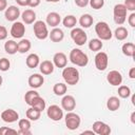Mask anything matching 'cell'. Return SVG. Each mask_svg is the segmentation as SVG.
Wrapping results in <instances>:
<instances>
[{
  "label": "cell",
  "instance_id": "ee69618b",
  "mask_svg": "<svg viewBox=\"0 0 135 135\" xmlns=\"http://www.w3.org/2000/svg\"><path fill=\"white\" fill-rule=\"evenodd\" d=\"M16 2L20 6H28L30 5V0H17Z\"/></svg>",
  "mask_w": 135,
  "mask_h": 135
},
{
  "label": "cell",
  "instance_id": "cb8c5ba5",
  "mask_svg": "<svg viewBox=\"0 0 135 135\" xmlns=\"http://www.w3.org/2000/svg\"><path fill=\"white\" fill-rule=\"evenodd\" d=\"M119 107H120V100H119L118 97L112 96V97H110L108 99V101H107V108L110 111H112V112L117 111L119 109Z\"/></svg>",
  "mask_w": 135,
  "mask_h": 135
},
{
  "label": "cell",
  "instance_id": "7a4b0ae2",
  "mask_svg": "<svg viewBox=\"0 0 135 135\" xmlns=\"http://www.w3.org/2000/svg\"><path fill=\"white\" fill-rule=\"evenodd\" d=\"M70 60L73 64H76L77 66H85L89 62L88 55L80 49H73L70 52Z\"/></svg>",
  "mask_w": 135,
  "mask_h": 135
},
{
  "label": "cell",
  "instance_id": "4316f807",
  "mask_svg": "<svg viewBox=\"0 0 135 135\" xmlns=\"http://www.w3.org/2000/svg\"><path fill=\"white\" fill-rule=\"evenodd\" d=\"M25 115H26V118H27V119L33 120V121H36V120H38V119L40 118V116H41V112L38 111L37 109L31 107V108H28V109L26 110Z\"/></svg>",
  "mask_w": 135,
  "mask_h": 135
},
{
  "label": "cell",
  "instance_id": "ba28073f",
  "mask_svg": "<svg viewBox=\"0 0 135 135\" xmlns=\"http://www.w3.org/2000/svg\"><path fill=\"white\" fill-rule=\"evenodd\" d=\"M46 115L50 119H52L54 121H59L63 118V110L57 104H52L47 108Z\"/></svg>",
  "mask_w": 135,
  "mask_h": 135
},
{
  "label": "cell",
  "instance_id": "4fadbf2b",
  "mask_svg": "<svg viewBox=\"0 0 135 135\" xmlns=\"http://www.w3.org/2000/svg\"><path fill=\"white\" fill-rule=\"evenodd\" d=\"M107 80L108 82L111 84V85H114V86H117V85H120L121 82H122V75L116 71V70H113V71H110L107 75Z\"/></svg>",
  "mask_w": 135,
  "mask_h": 135
},
{
  "label": "cell",
  "instance_id": "836d02e7",
  "mask_svg": "<svg viewBox=\"0 0 135 135\" xmlns=\"http://www.w3.org/2000/svg\"><path fill=\"white\" fill-rule=\"evenodd\" d=\"M62 23H63V25H64L65 27H68V28H73V27L76 25V23H77V19H76V17L73 16V15H68V16H65V17L63 18Z\"/></svg>",
  "mask_w": 135,
  "mask_h": 135
},
{
  "label": "cell",
  "instance_id": "8fae6325",
  "mask_svg": "<svg viewBox=\"0 0 135 135\" xmlns=\"http://www.w3.org/2000/svg\"><path fill=\"white\" fill-rule=\"evenodd\" d=\"M93 131L98 135H109L111 133V128L105 122L97 120L93 123Z\"/></svg>",
  "mask_w": 135,
  "mask_h": 135
},
{
  "label": "cell",
  "instance_id": "f6af8a7d",
  "mask_svg": "<svg viewBox=\"0 0 135 135\" xmlns=\"http://www.w3.org/2000/svg\"><path fill=\"white\" fill-rule=\"evenodd\" d=\"M7 7V1L6 0H0V12L5 11Z\"/></svg>",
  "mask_w": 135,
  "mask_h": 135
},
{
  "label": "cell",
  "instance_id": "d4e9b609",
  "mask_svg": "<svg viewBox=\"0 0 135 135\" xmlns=\"http://www.w3.org/2000/svg\"><path fill=\"white\" fill-rule=\"evenodd\" d=\"M121 51H122L123 55H126L128 57H134L135 56V44L132 42H126L122 45Z\"/></svg>",
  "mask_w": 135,
  "mask_h": 135
},
{
  "label": "cell",
  "instance_id": "f35d334b",
  "mask_svg": "<svg viewBox=\"0 0 135 135\" xmlns=\"http://www.w3.org/2000/svg\"><path fill=\"white\" fill-rule=\"evenodd\" d=\"M8 133H12V134H18L17 133V130H14L12 128H8V127H1L0 128V135H6Z\"/></svg>",
  "mask_w": 135,
  "mask_h": 135
},
{
  "label": "cell",
  "instance_id": "4dcf8cb0",
  "mask_svg": "<svg viewBox=\"0 0 135 135\" xmlns=\"http://www.w3.org/2000/svg\"><path fill=\"white\" fill-rule=\"evenodd\" d=\"M31 46H32V44L28 39H21L18 42V52L21 54H24L31 50Z\"/></svg>",
  "mask_w": 135,
  "mask_h": 135
},
{
  "label": "cell",
  "instance_id": "7402d4cb",
  "mask_svg": "<svg viewBox=\"0 0 135 135\" xmlns=\"http://www.w3.org/2000/svg\"><path fill=\"white\" fill-rule=\"evenodd\" d=\"M39 70L43 75H50L54 72V63L50 60H44L39 63Z\"/></svg>",
  "mask_w": 135,
  "mask_h": 135
},
{
  "label": "cell",
  "instance_id": "7bdbcfd3",
  "mask_svg": "<svg viewBox=\"0 0 135 135\" xmlns=\"http://www.w3.org/2000/svg\"><path fill=\"white\" fill-rule=\"evenodd\" d=\"M128 22H129V24H130L132 27L135 26V13H134V12L129 16V18H128Z\"/></svg>",
  "mask_w": 135,
  "mask_h": 135
},
{
  "label": "cell",
  "instance_id": "2e32d148",
  "mask_svg": "<svg viewBox=\"0 0 135 135\" xmlns=\"http://www.w3.org/2000/svg\"><path fill=\"white\" fill-rule=\"evenodd\" d=\"M18 127H19V130L17 131L18 134L31 135V120L30 119H27V118L19 119Z\"/></svg>",
  "mask_w": 135,
  "mask_h": 135
},
{
  "label": "cell",
  "instance_id": "d6a6232c",
  "mask_svg": "<svg viewBox=\"0 0 135 135\" xmlns=\"http://www.w3.org/2000/svg\"><path fill=\"white\" fill-rule=\"evenodd\" d=\"M102 42L99 38H94V39H91L90 42H89V49L93 52H98L102 49Z\"/></svg>",
  "mask_w": 135,
  "mask_h": 135
},
{
  "label": "cell",
  "instance_id": "ac0fdd59",
  "mask_svg": "<svg viewBox=\"0 0 135 135\" xmlns=\"http://www.w3.org/2000/svg\"><path fill=\"white\" fill-rule=\"evenodd\" d=\"M27 82H28V85H30L32 89H38V88H40V86L43 84L44 78H43V76L40 75V74H33V75H31V76L28 77Z\"/></svg>",
  "mask_w": 135,
  "mask_h": 135
},
{
  "label": "cell",
  "instance_id": "60d3db41",
  "mask_svg": "<svg viewBox=\"0 0 135 135\" xmlns=\"http://www.w3.org/2000/svg\"><path fill=\"white\" fill-rule=\"evenodd\" d=\"M7 35H8V33H7L6 27L3 26V25H0V40L6 39L7 38Z\"/></svg>",
  "mask_w": 135,
  "mask_h": 135
},
{
  "label": "cell",
  "instance_id": "f5cc1de1",
  "mask_svg": "<svg viewBox=\"0 0 135 135\" xmlns=\"http://www.w3.org/2000/svg\"><path fill=\"white\" fill-rule=\"evenodd\" d=\"M15 1H17V0H15Z\"/></svg>",
  "mask_w": 135,
  "mask_h": 135
},
{
  "label": "cell",
  "instance_id": "8d00e7d4",
  "mask_svg": "<svg viewBox=\"0 0 135 135\" xmlns=\"http://www.w3.org/2000/svg\"><path fill=\"white\" fill-rule=\"evenodd\" d=\"M9 66H11V62L7 58L3 57L0 59V71L2 72H6L9 70Z\"/></svg>",
  "mask_w": 135,
  "mask_h": 135
},
{
  "label": "cell",
  "instance_id": "e575fe53",
  "mask_svg": "<svg viewBox=\"0 0 135 135\" xmlns=\"http://www.w3.org/2000/svg\"><path fill=\"white\" fill-rule=\"evenodd\" d=\"M37 96H39V93H38L37 91H35V89L27 91V92L25 93V95H24V100H25V103H26V104H28V105H31L32 101H33V100H34V99H35Z\"/></svg>",
  "mask_w": 135,
  "mask_h": 135
},
{
  "label": "cell",
  "instance_id": "6da1fadb",
  "mask_svg": "<svg viewBox=\"0 0 135 135\" xmlns=\"http://www.w3.org/2000/svg\"><path fill=\"white\" fill-rule=\"evenodd\" d=\"M62 78L69 85H75L78 83L80 75L79 71L74 66H64L62 71Z\"/></svg>",
  "mask_w": 135,
  "mask_h": 135
},
{
  "label": "cell",
  "instance_id": "ab89813d",
  "mask_svg": "<svg viewBox=\"0 0 135 135\" xmlns=\"http://www.w3.org/2000/svg\"><path fill=\"white\" fill-rule=\"evenodd\" d=\"M123 5L126 6L127 11H131V12L135 11V0H124Z\"/></svg>",
  "mask_w": 135,
  "mask_h": 135
},
{
  "label": "cell",
  "instance_id": "5b68a950",
  "mask_svg": "<svg viewBox=\"0 0 135 135\" xmlns=\"http://www.w3.org/2000/svg\"><path fill=\"white\" fill-rule=\"evenodd\" d=\"M64 120H65L66 128L69 130H71V131H74V130L78 129L80 123H81L80 116L78 114H76V113H73L72 111L66 113V115L64 117Z\"/></svg>",
  "mask_w": 135,
  "mask_h": 135
},
{
  "label": "cell",
  "instance_id": "9c48e42d",
  "mask_svg": "<svg viewBox=\"0 0 135 135\" xmlns=\"http://www.w3.org/2000/svg\"><path fill=\"white\" fill-rule=\"evenodd\" d=\"M109 57L104 52H98L95 56V66L98 71H104L108 68Z\"/></svg>",
  "mask_w": 135,
  "mask_h": 135
},
{
  "label": "cell",
  "instance_id": "bcb514c9",
  "mask_svg": "<svg viewBox=\"0 0 135 135\" xmlns=\"http://www.w3.org/2000/svg\"><path fill=\"white\" fill-rule=\"evenodd\" d=\"M40 1H41V0H30V5H28V6H31V7H36V6H38V5L40 4Z\"/></svg>",
  "mask_w": 135,
  "mask_h": 135
},
{
  "label": "cell",
  "instance_id": "74e56055",
  "mask_svg": "<svg viewBox=\"0 0 135 135\" xmlns=\"http://www.w3.org/2000/svg\"><path fill=\"white\" fill-rule=\"evenodd\" d=\"M90 5L94 9H100L104 5V0H90Z\"/></svg>",
  "mask_w": 135,
  "mask_h": 135
},
{
  "label": "cell",
  "instance_id": "603a6c76",
  "mask_svg": "<svg viewBox=\"0 0 135 135\" xmlns=\"http://www.w3.org/2000/svg\"><path fill=\"white\" fill-rule=\"evenodd\" d=\"M25 63L27 65V68L30 69H35L39 65L40 63V59H39V56L37 54H30L27 57H26V60H25Z\"/></svg>",
  "mask_w": 135,
  "mask_h": 135
},
{
  "label": "cell",
  "instance_id": "f907efd6",
  "mask_svg": "<svg viewBox=\"0 0 135 135\" xmlns=\"http://www.w3.org/2000/svg\"><path fill=\"white\" fill-rule=\"evenodd\" d=\"M46 2H52V3H56V2H59L60 0H45Z\"/></svg>",
  "mask_w": 135,
  "mask_h": 135
},
{
  "label": "cell",
  "instance_id": "f546056e",
  "mask_svg": "<svg viewBox=\"0 0 135 135\" xmlns=\"http://www.w3.org/2000/svg\"><path fill=\"white\" fill-rule=\"evenodd\" d=\"M31 107H33V108L37 109L38 111L42 112L43 110H45V100H44L42 97H40V95H39V96H37V97L32 101Z\"/></svg>",
  "mask_w": 135,
  "mask_h": 135
},
{
  "label": "cell",
  "instance_id": "7c38bea8",
  "mask_svg": "<svg viewBox=\"0 0 135 135\" xmlns=\"http://www.w3.org/2000/svg\"><path fill=\"white\" fill-rule=\"evenodd\" d=\"M1 118L4 122L13 123L19 119V114L13 109H6L1 113Z\"/></svg>",
  "mask_w": 135,
  "mask_h": 135
},
{
  "label": "cell",
  "instance_id": "3957f363",
  "mask_svg": "<svg viewBox=\"0 0 135 135\" xmlns=\"http://www.w3.org/2000/svg\"><path fill=\"white\" fill-rule=\"evenodd\" d=\"M95 32H96V35L98 36V38L100 40H110L113 36L109 24L104 21H99L96 23Z\"/></svg>",
  "mask_w": 135,
  "mask_h": 135
},
{
  "label": "cell",
  "instance_id": "83f0119b",
  "mask_svg": "<svg viewBox=\"0 0 135 135\" xmlns=\"http://www.w3.org/2000/svg\"><path fill=\"white\" fill-rule=\"evenodd\" d=\"M93 22H94V19L90 14H83L79 19L80 25L82 27H84V28H89L93 24Z\"/></svg>",
  "mask_w": 135,
  "mask_h": 135
},
{
  "label": "cell",
  "instance_id": "f1b7e54d",
  "mask_svg": "<svg viewBox=\"0 0 135 135\" xmlns=\"http://www.w3.org/2000/svg\"><path fill=\"white\" fill-rule=\"evenodd\" d=\"M128 35H129V32H128V30H127L124 26H118V27L115 30V32H114L115 38H116L117 40H119V41H122V40L127 39Z\"/></svg>",
  "mask_w": 135,
  "mask_h": 135
},
{
  "label": "cell",
  "instance_id": "30bf717a",
  "mask_svg": "<svg viewBox=\"0 0 135 135\" xmlns=\"http://www.w3.org/2000/svg\"><path fill=\"white\" fill-rule=\"evenodd\" d=\"M25 34V25L23 24V22L20 21H15L11 27V35L13 38L16 39H20L24 36Z\"/></svg>",
  "mask_w": 135,
  "mask_h": 135
},
{
  "label": "cell",
  "instance_id": "d6986e66",
  "mask_svg": "<svg viewBox=\"0 0 135 135\" xmlns=\"http://www.w3.org/2000/svg\"><path fill=\"white\" fill-rule=\"evenodd\" d=\"M21 18H22L23 23H25V24H32V23H34L36 21V13L33 9L27 8V9H25L21 14Z\"/></svg>",
  "mask_w": 135,
  "mask_h": 135
},
{
  "label": "cell",
  "instance_id": "1f68e13d",
  "mask_svg": "<svg viewBox=\"0 0 135 135\" xmlns=\"http://www.w3.org/2000/svg\"><path fill=\"white\" fill-rule=\"evenodd\" d=\"M66 90H68V86L65 83H62V82H58V83H55L54 86H53V92L55 95L57 96H62L66 93Z\"/></svg>",
  "mask_w": 135,
  "mask_h": 135
},
{
  "label": "cell",
  "instance_id": "9a60e30c",
  "mask_svg": "<svg viewBox=\"0 0 135 135\" xmlns=\"http://www.w3.org/2000/svg\"><path fill=\"white\" fill-rule=\"evenodd\" d=\"M61 107L66 112H71L76 107V100L72 95H64L61 99Z\"/></svg>",
  "mask_w": 135,
  "mask_h": 135
},
{
  "label": "cell",
  "instance_id": "52a82bcc",
  "mask_svg": "<svg viewBox=\"0 0 135 135\" xmlns=\"http://www.w3.org/2000/svg\"><path fill=\"white\" fill-rule=\"evenodd\" d=\"M71 38L72 40L79 46L83 45L86 40H88V36H86V33L80 28V27H75L71 31Z\"/></svg>",
  "mask_w": 135,
  "mask_h": 135
},
{
  "label": "cell",
  "instance_id": "681fc988",
  "mask_svg": "<svg viewBox=\"0 0 135 135\" xmlns=\"http://www.w3.org/2000/svg\"><path fill=\"white\" fill-rule=\"evenodd\" d=\"M82 134H92V135H94L95 133H94V131L92 130V131H83Z\"/></svg>",
  "mask_w": 135,
  "mask_h": 135
},
{
  "label": "cell",
  "instance_id": "484cf974",
  "mask_svg": "<svg viewBox=\"0 0 135 135\" xmlns=\"http://www.w3.org/2000/svg\"><path fill=\"white\" fill-rule=\"evenodd\" d=\"M4 50L7 54L14 55L18 52V43L14 40H7L4 44Z\"/></svg>",
  "mask_w": 135,
  "mask_h": 135
},
{
  "label": "cell",
  "instance_id": "7dc6e473",
  "mask_svg": "<svg viewBox=\"0 0 135 135\" xmlns=\"http://www.w3.org/2000/svg\"><path fill=\"white\" fill-rule=\"evenodd\" d=\"M129 77L131 79H135V68H132L129 72Z\"/></svg>",
  "mask_w": 135,
  "mask_h": 135
},
{
  "label": "cell",
  "instance_id": "8992f818",
  "mask_svg": "<svg viewBox=\"0 0 135 135\" xmlns=\"http://www.w3.org/2000/svg\"><path fill=\"white\" fill-rule=\"evenodd\" d=\"M113 15H114V21L116 24L121 25L124 23L126 18H127V8L123 4H116L113 9Z\"/></svg>",
  "mask_w": 135,
  "mask_h": 135
},
{
  "label": "cell",
  "instance_id": "5bb4252c",
  "mask_svg": "<svg viewBox=\"0 0 135 135\" xmlns=\"http://www.w3.org/2000/svg\"><path fill=\"white\" fill-rule=\"evenodd\" d=\"M4 17L7 21L15 22L20 17V9L15 5H11V6L6 7L5 13H4Z\"/></svg>",
  "mask_w": 135,
  "mask_h": 135
},
{
  "label": "cell",
  "instance_id": "816d5d0a",
  "mask_svg": "<svg viewBox=\"0 0 135 135\" xmlns=\"http://www.w3.org/2000/svg\"><path fill=\"white\" fill-rule=\"evenodd\" d=\"M2 81H3V79H2V77L0 76V86H1V84H2Z\"/></svg>",
  "mask_w": 135,
  "mask_h": 135
},
{
  "label": "cell",
  "instance_id": "d590c367",
  "mask_svg": "<svg viewBox=\"0 0 135 135\" xmlns=\"http://www.w3.org/2000/svg\"><path fill=\"white\" fill-rule=\"evenodd\" d=\"M117 93H118V96L120 98L126 99V98H128V97L131 96V89L129 86H127V85H120L118 88Z\"/></svg>",
  "mask_w": 135,
  "mask_h": 135
},
{
  "label": "cell",
  "instance_id": "277c9868",
  "mask_svg": "<svg viewBox=\"0 0 135 135\" xmlns=\"http://www.w3.org/2000/svg\"><path fill=\"white\" fill-rule=\"evenodd\" d=\"M34 34L37 39L44 40L49 37V31H47V24L43 22L42 20H38L34 22Z\"/></svg>",
  "mask_w": 135,
  "mask_h": 135
},
{
  "label": "cell",
  "instance_id": "44dd1931",
  "mask_svg": "<svg viewBox=\"0 0 135 135\" xmlns=\"http://www.w3.org/2000/svg\"><path fill=\"white\" fill-rule=\"evenodd\" d=\"M49 37H50L51 41H53V42H60L63 40L64 34H63V31L61 28L54 27L51 31V33H49Z\"/></svg>",
  "mask_w": 135,
  "mask_h": 135
},
{
  "label": "cell",
  "instance_id": "ffe728a7",
  "mask_svg": "<svg viewBox=\"0 0 135 135\" xmlns=\"http://www.w3.org/2000/svg\"><path fill=\"white\" fill-rule=\"evenodd\" d=\"M61 21V18H60V15L56 12H52V13H49L47 16H46V24L52 26V27H56L57 25H59Z\"/></svg>",
  "mask_w": 135,
  "mask_h": 135
},
{
  "label": "cell",
  "instance_id": "e0dca14e",
  "mask_svg": "<svg viewBox=\"0 0 135 135\" xmlns=\"http://www.w3.org/2000/svg\"><path fill=\"white\" fill-rule=\"evenodd\" d=\"M53 63L55 66L57 68H60V69H63L64 66H66V63H68V58H66V55L62 52H58L54 55L53 57Z\"/></svg>",
  "mask_w": 135,
  "mask_h": 135
},
{
  "label": "cell",
  "instance_id": "c3c4849f",
  "mask_svg": "<svg viewBox=\"0 0 135 135\" xmlns=\"http://www.w3.org/2000/svg\"><path fill=\"white\" fill-rule=\"evenodd\" d=\"M131 122L135 124V112H133V113L131 114Z\"/></svg>",
  "mask_w": 135,
  "mask_h": 135
},
{
  "label": "cell",
  "instance_id": "b9f144b4",
  "mask_svg": "<svg viewBox=\"0 0 135 135\" xmlns=\"http://www.w3.org/2000/svg\"><path fill=\"white\" fill-rule=\"evenodd\" d=\"M90 0H75V4L79 7H85L89 4Z\"/></svg>",
  "mask_w": 135,
  "mask_h": 135
}]
</instances>
